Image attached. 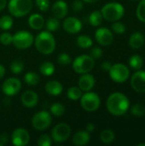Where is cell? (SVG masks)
I'll return each mask as SVG.
<instances>
[{
	"mask_svg": "<svg viewBox=\"0 0 145 146\" xmlns=\"http://www.w3.org/2000/svg\"><path fill=\"white\" fill-rule=\"evenodd\" d=\"M97 42L103 46H109L114 41V35L111 30L107 27H100L95 33Z\"/></svg>",
	"mask_w": 145,
	"mask_h": 146,
	"instance_id": "cell-13",
	"label": "cell"
},
{
	"mask_svg": "<svg viewBox=\"0 0 145 146\" xmlns=\"http://www.w3.org/2000/svg\"><path fill=\"white\" fill-rule=\"evenodd\" d=\"M21 101L26 108L32 109L38 104V95L32 90H27L21 94Z\"/></svg>",
	"mask_w": 145,
	"mask_h": 146,
	"instance_id": "cell-16",
	"label": "cell"
},
{
	"mask_svg": "<svg viewBox=\"0 0 145 146\" xmlns=\"http://www.w3.org/2000/svg\"><path fill=\"white\" fill-rule=\"evenodd\" d=\"M44 25H45L46 30L50 32V33L56 32L61 27V23H60L59 19H57L56 17H51V18L48 19Z\"/></svg>",
	"mask_w": 145,
	"mask_h": 146,
	"instance_id": "cell-27",
	"label": "cell"
},
{
	"mask_svg": "<svg viewBox=\"0 0 145 146\" xmlns=\"http://www.w3.org/2000/svg\"><path fill=\"white\" fill-rule=\"evenodd\" d=\"M21 89V82L19 79L10 77L6 79L2 85V92L6 97H12L19 93Z\"/></svg>",
	"mask_w": 145,
	"mask_h": 146,
	"instance_id": "cell-11",
	"label": "cell"
},
{
	"mask_svg": "<svg viewBox=\"0 0 145 146\" xmlns=\"http://www.w3.org/2000/svg\"><path fill=\"white\" fill-rule=\"evenodd\" d=\"M81 107L87 112H94L98 110L101 105L100 97L92 92H85V94H82L80 99Z\"/></svg>",
	"mask_w": 145,
	"mask_h": 146,
	"instance_id": "cell-6",
	"label": "cell"
},
{
	"mask_svg": "<svg viewBox=\"0 0 145 146\" xmlns=\"http://www.w3.org/2000/svg\"><path fill=\"white\" fill-rule=\"evenodd\" d=\"M82 94H83L82 90L79 86H72V87L68 88V90L67 92L68 98L72 100V101H78V100H79L81 96H82Z\"/></svg>",
	"mask_w": 145,
	"mask_h": 146,
	"instance_id": "cell-25",
	"label": "cell"
},
{
	"mask_svg": "<svg viewBox=\"0 0 145 146\" xmlns=\"http://www.w3.org/2000/svg\"><path fill=\"white\" fill-rule=\"evenodd\" d=\"M90 56H91L94 60H98V59H100L101 56H103V50H102L100 47H94V48L91 49Z\"/></svg>",
	"mask_w": 145,
	"mask_h": 146,
	"instance_id": "cell-41",
	"label": "cell"
},
{
	"mask_svg": "<svg viewBox=\"0 0 145 146\" xmlns=\"http://www.w3.org/2000/svg\"><path fill=\"white\" fill-rule=\"evenodd\" d=\"M131 86L135 92L138 93H145V71L138 70L132 74Z\"/></svg>",
	"mask_w": 145,
	"mask_h": 146,
	"instance_id": "cell-14",
	"label": "cell"
},
{
	"mask_svg": "<svg viewBox=\"0 0 145 146\" xmlns=\"http://www.w3.org/2000/svg\"><path fill=\"white\" fill-rule=\"evenodd\" d=\"M101 13L103 19L109 21H116L123 17L125 14V9L122 4L117 2H111L105 4L102 8Z\"/></svg>",
	"mask_w": 145,
	"mask_h": 146,
	"instance_id": "cell-4",
	"label": "cell"
},
{
	"mask_svg": "<svg viewBox=\"0 0 145 146\" xmlns=\"http://www.w3.org/2000/svg\"><path fill=\"white\" fill-rule=\"evenodd\" d=\"M32 9V0H9L8 9L10 15L21 18L28 15Z\"/></svg>",
	"mask_w": 145,
	"mask_h": 146,
	"instance_id": "cell-3",
	"label": "cell"
},
{
	"mask_svg": "<svg viewBox=\"0 0 145 146\" xmlns=\"http://www.w3.org/2000/svg\"><path fill=\"white\" fill-rule=\"evenodd\" d=\"M132 114L138 117L143 116L145 114V107L141 104H136L132 108Z\"/></svg>",
	"mask_w": 145,
	"mask_h": 146,
	"instance_id": "cell-37",
	"label": "cell"
},
{
	"mask_svg": "<svg viewBox=\"0 0 145 146\" xmlns=\"http://www.w3.org/2000/svg\"><path fill=\"white\" fill-rule=\"evenodd\" d=\"M51 10H52L53 16L60 20L67 16L68 13V6L65 1L57 0L53 3Z\"/></svg>",
	"mask_w": 145,
	"mask_h": 146,
	"instance_id": "cell-17",
	"label": "cell"
},
{
	"mask_svg": "<svg viewBox=\"0 0 145 146\" xmlns=\"http://www.w3.org/2000/svg\"><path fill=\"white\" fill-rule=\"evenodd\" d=\"M30 141V134L25 128H16L11 134V142L15 146H26Z\"/></svg>",
	"mask_w": 145,
	"mask_h": 146,
	"instance_id": "cell-12",
	"label": "cell"
},
{
	"mask_svg": "<svg viewBox=\"0 0 145 146\" xmlns=\"http://www.w3.org/2000/svg\"><path fill=\"white\" fill-rule=\"evenodd\" d=\"M73 69L75 73L82 74L90 73L94 66H95V60L90 56L86 54L80 55L77 56L73 61Z\"/></svg>",
	"mask_w": 145,
	"mask_h": 146,
	"instance_id": "cell-5",
	"label": "cell"
},
{
	"mask_svg": "<svg viewBox=\"0 0 145 146\" xmlns=\"http://www.w3.org/2000/svg\"><path fill=\"white\" fill-rule=\"evenodd\" d=\"M95 130V125L93 123H89L87 124L86 126V131L89 132V133H91Z\"/></svg>",
	"mask_w": 145,
	"mask_h": 146,
	"instance_id": "cell-46",
	"label": "cell"
},
{
	"mask_svg": "<svg viewBox=\"0 0 145 146\" xmlns=\"http://www.w3.org/2000/svg\"><path fill=\"white\" fill-rule=\"evenodd\" d=\"M101 67H102V69H103V71H105V72H109V71L110 70L111 67H112V63H111L110 62L106 61V62H103L102 63Z\"/></svg>",
	"mask_w": 145,
	"mask_h": 146,
	"instance_id": "cell-44",
	"label": "cell"
},
{
	"mask_svg": "<svg viewBox=\"0 0 145 146\" xmlns=\"http://www.w3.org/2000/svg\"><path fill=\"white\" fill-rule=\"evenodd\" d=\"M13 23L14 21L11 15H4L0 18V28L3 31L9 30L13 27Z\"/></svg>",
	"mask_w": 145,
	"mask_h": 146,
	"instance_id": "cell-32",
	"label": "cell"
},
{
	"mask_svg": "<svg viewBox=\"0 0 145 146\" xmlns=\"http://www.w3.org/2000/svg\"><path fill=\"white\" fill-rule=\"evenodd\" d=\"M0 42L3 45H9L13 42V35L10 33L4 32L0 34Z\"/></svg>",
	"mask_w": 145,
	"mask_h": 146,
	"instance_id": "cell-38",
	"label": "cell"
},
{
	"mask_svg": "<svg viewBox=\"0 0 145 146\" xmlns=\"http://www.w3.org/2000/svg\"><path fill=\"white\" fill-rule=\"evenodd\" d=\"M144 35L140 32H136L130 36L129 44L132 49H139L144 44Z\"/></svg>",
	"mask_w": 145,
	"mask_h": 146,
	"instance_id": "cell-22",
	"label": "cell"
},
{
	"mask_svg": "<svg viewBox=\"0 0 145 146\" xmlns=\"http://www.w3.org/2000/svg\"><path fill=\"white\" fill-rule=\"evenodd\" d=\"M115 139V134L111 129H105L100 134V139L104 144H110Z\"/></svg>",
	"mask_w": 145,
	"mask_h": 146,
	"instance_id": "cell-31",
	"label": "cell"
},
{
	"mask_svg": "<svg viewBox=\"0 0 145 146\" xmlns=\"http://www.w3.org/2000/svg\"><path fill=\"white\" fill-rule=\"evenodd\" d=\"M129 66L135 70H139L144 65V60L139 55H132L129 59Z\"/></svg>",
	"mask_w": 145,
	"mask_h": 146,
	"instance_id": "cell-30",
	"label": "cell"
},
{
	"mask_svg": "<svg viewBox=\"0 0 145 146\" xmlns=\"http://www.w3.org/2000/svg\"><path fill=\"white\" fill-rule=\"evenodd\" d=\"M39 72L44 76H51L55 72V65L49 61L44 62L39 66Z\"/></svg>",
	"mask_w": 145,
	"mask_h": 146,
	"instance_id": "cell-23",
	"label": "cell"
},
{
	"mask_svg": "<svg viewBox=\"0 0 145 146\" xmlns=\"http://www.w3.org/2000/svg\"><path fill=\"white\" fill-rule=\"evenodd\" d=\"M52 123L51 114L46 110L37 112L32 118V126L38 131H44Z\"/></svg>",
	"mask_w": 145,
	"mask_h": 146,
	"instance_id": "cell-8",
	"label": "cell"
},
{
	"mask_svg": "<svg viewBox=\"0 0 145 146\" xmlns=\"http://www.w3.org/2000/svg\"><path fill=\"white\" fill-rule=\"evenodd\" d=\"M65 106L61 103H54L53 104H51L50 108V113L57 117L62 116L65 114Z\"/></svg>",
	"mask_w": 145,
	"mask_h": 146,
	"instance_id": "cell-29",
	"label": "cell"
},
{
	"mask_svg": "<svg viewBox=\"0 0 145 146\" xmlns=\"http://www.w3.org/2000/svg\"><path fill=\"white\" fill-rule=\"evenodd\" d=\"M96 83L95 78L92 74L86 73L82 74L79 79L78 85L79 87L82 90V92H90L94 87Z\"/></svg>",
	"mask_w": 145,
	"mask_h": 146,
	"instance_id": "cell-18",
	"label": "cell"
},
{
	"mask_svg": "<svg viewBox=\"0 0 145 146\" xmlns=\"http://www.w3.org/2000/svg\"><path fill=\"white\" fill-rule=\"evenodd\" d=\"M57 62L60 65L67 66L71 63L72 58H71L70 55H68V53H61L57 56Z\"/></svg>",
	"mask_w": 145,
	"mask_h": 146,
	"instance_id": "cell-35",
	"label": "cell"
},
{
	"mask_svg": "<svg viewBox=\"0 0 145 146\" xmlns=\"http://www.w3.org/2000/svg\"><path fill=\"white\" fill-rule=\"evenodd\" d=\"M137 16L139 21L145 22V0H141L137 8Z\"/></svg>",
	"mask_w": 145,
	"mask_h": 146,
	"instance_id": "cell-34",
	"label": "cell"
},
{
	"mask_svg": "<svg viewBox=\"0 0 145 146\" xmlns=\"http://www.w3.org/2000/svg\"><path fill=\"white\" fill-rule=\"evenodd\" d=\"M52 145L51 137L48 134L44 133L39 136L38 139V146H50Z\"/></svg>",
	"mask_w": 145,
	"mask_h": 146,
	"instance_id": "cell-36",
	"label": "cell"
},
{
	"mask_svg": "<svg viewBox=\"0 0 145 146\" xmlns=\"http://www.w3.org/2000/svg\"><path fill=\"white\" fill-rule=\"evenodd\" d=\"M112 30L113 32H115V33L118 34H122L126 32V26L125 24H123L122 22L120 21H115V23H113L112 25Z\"/></svg>",
	"mask_w": 145,
	"mask_h": 146,
	"instance_id": "cell-39",
	"label": "cell"
},
{
	"mask_svg": "<svg viewBox=\"0 0 145 146\" xmlns=\"http://www.w3.org/2000/svg\"><path fill=\"white\" fill-rule=\"evenodd\" d=\"M34 43L33 35L28 31H19L13 35L12 44L19 50L30 48Z\"/></svg>",
	"mask_w": 145,
	"mask_h": 146,
	"instance_id": "cell-7",
	"label": "cell"
},
{
	"mask_svg": "<svg viewBox=\"0 0 145 146\" xmlns=\"http://www.w3.org/2000/svg\"><path fill=\"white\" fill-rule=\"evenodd\" d=\"M84 3H94L96 2H97L98 0H82Z\"/></svg>",
	"mask_w": 145,
	"mask_h": 146,
	"instance_id": "cell-48",
	"label": "cell"
},
{
	"mask_svg": "<svg viewBox=\"0 0 145 146\" xmlns=\"http://www.w3.org/2000/svg\"><path fill=\"white\" fill-rule=\"evenodd\" d=\"M35 3L40 11H47L50 8V0H35Z\"/></svg>",
	"mask_w": 145,
	"mask_h": 146,
	"instance_id": "cell-40",
	"label": "cell"
},
{
	"mask_svg": "<svg viewBox=\"0 0 145 146\" xmlns=\"http://www.w3.org/2000/svg\"><path fill=\"white\" fill-rule=\"evenodd\" d=\"M103 20V15L101 11L99 10H95L91 13L89 16V22L92 27H98L102 24Z\"/></svg>",
	"mask_w": 145,
	"mask_h": 146,
	"instance_id": "cell-26",
	"label": "cell"
},
{
	"mask_svg": "<svg viewBox=\"0 0 145 146\" xmlns=\"http://www.w3.org/2000/svg\"><path fill=\"white\" fill-rule=\"evenodd\" d=\"M84 7V2L82 0H74L72 4V9L74 12H79Z\"/></svg>",
	"mask_w": 145,
	"mask_h": 146,
	"instance_id": "cell-42",
	"label": "cell"
},
{
	"mask_svg": "<svg viewBox=\"0 0 145 146\" xmlns=\"http://www.w3.org/2000/svg\"><path fill=\"white\" fill-rule=\"evenodd\" d=\"M76 43L82 49H89L92 45V39L88 35H80L77 38Z\"/></svg>",
	"mask_w": 145,
	"mask_h": 146,
	"instance_id": "cell-28",
	"label": "cell"
},
{
	"mask_svg": "<svg viewBox=\"0 0 145 146\" xmlns=\"http://www.w3.org/2000/svg\"><path fill=\"white\" fill-rule=\"evenodd\" d=\"M132 1H139V0H132Z\"/></svg>",
	"mask_w": 145,
	"mask_h": 146,
	"instance_id": "cell-50",
	"label": "cell"
},
{
	"mask_svg": "<svg viewBox=\"0 0 145 146\" xmlns=\"http://www.w3.org/2000/svg\"><path fill=\"white\" fill-rule=\"evenodd\" d=\"M24 70V63L21 60H15L10 64V71L14 74H20Z\"/></svg>",
	"mask_w": 145,
	"mask_h": 146,
	"instance_id": "cell-33",
	"label": "cell"
},
{
	"mask_svg": "<svg viewBox=\"0 0 145 146\" xmlns=\"http://www.w3.org/2000/svg\"><path fill=\"white\" fill-rule=\"evenodd\" d=\"M5 73H6V69H5L4 66L0 64V80H2L4 77Z\"/></svg>",
	"mask_w": 145,
	"mask_h": 146,
	"instance_id": "cell-45",
	"label": "cell"
},
{
	"mask_svg": "<svg viewBox=\"0 0 145 146\" xmlns=\"http://www.w3.org/2000/svg\"><path fill=\"white\" fill-rule=\"evenodd\" d=\"M62 27L65 32L71 34H75L80 32V30L82 29V22L79 19L76 17L69 16L64 20Z\"/></svg>",
	"mask_w": 145,
	"mask_h": 146,
	"instance_id": "cell-15",
	"label": "cell"
},
{
	"mask_svg": "<svg viewBox=\"0 0 145 146\" xmlns=\"http://www.w3.org/2000/svg\"><path fill=\"white\" fill-rule=\"evenodd\" d=\"M24 81L28 86H37L40 81V77L38 74L34 72H27L24 75Z\"/></svg>",
	"mask_w": 145,
	"mask_h": 146,
	"instance_id": "cell-24",
	"label": "cell"
},
{
	"mask_svg": "<svg viewBox=\"0 0 145 146\" xmlns=\"http://www.w3.org/2000/svg\"><path fill=\"white\" fill-rule=\"evenodd\" d=\"M106 107L111 115L121 116L126 114L129 110L130 101L125 94L121 92H114L108 97Z\"/></svg>",
	"mask_w": 145,
	"mask_h": 146,
	"instance_id": "cell-1",
	"label": "cell"
},
{
	"mask_svg": "<svg viewBox=\"0 0 145 146\" xmlns=\"http://www.w3.org/2000/svg\"><path fill=\"white\" fill-rule=\"evenodd\" d=\"M71 127L65 122H61L56 125L50 133L51 139L56 143H63L67 141L71 135Z\"/></svg>",
	"mask_w": 145,
	"mask_h": 146,
	"instance_id": "cell-9",
	"label": "cell"
},
{
	"mask_svg": "<svg viewBox=\"0 0 145 146\" xmlns=\"http://www.w3.org/2000/svg\"><path fill=\"white\" fill-rule=\"evenodd\" d=\"M91 139L90 133L86 130H81L77 132L72 139V142L74 145L76 146H84L86 145Z\"/></svg>",
	"mask_w": 145,
	"mask_h": 146,
	"instance_id": "cell-20",
	"label": "cell"
},
{
	"mask_svg": "<svg viewBox=\"0 0 145 146\" xmlns=\"http://www.w3.org/2000/svg\"><path fill=\"white\" fill-rule=\"evenodd\" d=\"M9 142V135L6 133H0V145H5Z\"/></svg>",
	"mask_w": 145,
	"mask_h": 146,
	"instance_id": "cell-43",
	"label": "cell"
},
{
	"mask_svg": "<svg viewBox=\"0 0 145 146\" xmlns=\"http://www.w3.org/2000/svg\"><path fill=\"white\" fill-rule=\"evenodd\" d=\"M34 45L36 50L43 55H50L56 49V39L53 34L49 31L39 33L34 38Z\"/></svg>",
	"mask_w": 145,
	"mask_h": 146,
	"instance_id": "cell-2",
	"label": "cell"
},
{
	"mask_svg": "<svg viewBox=\"0 0 145 146\" xmlns=\"http://www.w3.org/2000/svg\"><path fill=\"white\" fill-rule=\"evenodd\" d=\"M28 25L33 30H41L45 24L44 17L38 13H34L28 17Z\"/></svg>",
	"mask_w": 145,
	"mask_h": 146,
	"instance_id": "cell-21",
	"label": "cell"
},
{
	"mask_svg": "<svg viewBox=\"0 0 145 146\" xmlns=\"http://www.w3.org/2000/svg\"><path fill=\"white\" fill-rule=\"evenodd\" d=\"M109 74L111 80L116 83H123L126 81L130 76L129 68L123 63H115L112 65Z\"/></svg>",
	"mask_w": 145,
	"mask_h": 146,
	"instance_id": "cell-10",
	"label": "cell"
},
{
	"mask_svg": "<svg viewBox=\"0 0 145 146\" xmlns=\"http://www.w3.org/2000/svg\"><path fill=\"white\" fill-rule=\"evenodd\" d=\"M7 6V0H0V11L5 9Z\"/></svg>",
	"mask_w": 145,
	"mask_h": 146,
	"instance_id": "cell-47",
	"label": "cell"
},
{
	"mask_svg": "<svg viewBox=\"0 0 145 146\" xmlns=\"http://www.w3.org/2000/svg\"><path fill=\"white\" fill-rule=\"evenodd\" d=\"M137 146H145V144H138V145H137Z\"/></svg>",
	"mask_w": 145,
	"mask_h": 146,
	"instance_id": "cell-49",
	"label": "cell"
},
{
	"mask_svg": "<svg viewBox=\"0 0 145 146\" xmlns=\"http://www.w3.org/2000/svg\"><path fill=\"white\" fill-rule=\"evenodd\" d=\"M45 92L50 96H59L63 91V86L62 83L58 80H50L45 84Z\"/></svg>",
	"mask_w": 145,
	"mask_h": 146,
	"instance_id": "cell-19",
	"label": "cell"
}]
</instances>
